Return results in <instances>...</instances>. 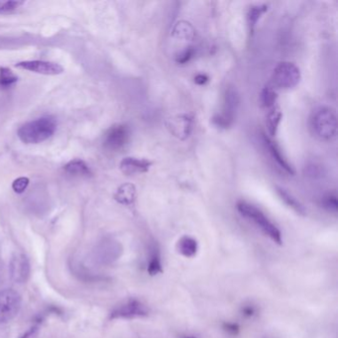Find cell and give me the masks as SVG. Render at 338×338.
<instances>
[{
	"mask_svg": "<svg viewBox=\"0 0 338 338\" xmlns=\"http://www.w3.org/2000/svg\"><path fill=\"white\" fill-rule=\"evenodd\" d=\"M237 210L243 217L252 221L258 228H260L265 235L268 236L273 242L278 245L283 244L281 230L268 218L261 209L246 202H239L237 204Z\"/></svg>",
	"mask_w": 338,
	"mask_h": 338,
	"instance_id": "obj_2",
	"label": "cell"
},
{
	"mask_svg": "<svg viewBox=\"0 0 338 338\" xmlns=\"http://www.w3.org/2000/svg\"><path fill=\"white\" fill-rule=\"evenodd\" d=\"M149 315V309L145 304L136 299H130L118 306L110 313L111 320H133Z\"/></svg>",
	"mask_w": 338,
	"mask_h": 338,
	"instance_id": "obj_7",
	"label": "cell"
},
{
	"mask_svg": "<svg viewBox=\"0 0 338 338\" xmlns=\"http://www.w3.org/2000/svg\"><path fill=\"white\" fill-rule=\"evenodd\" d=\"M257 313V309L255 306L253 305H244L242 308H241V314L246 317V319H252L253 316H255Z\"/></svg>",
	"mask_w": 338,
	"mask_h": 338,
	"instance_id": "obj_25",
	"label": "cell"
},
{
	"mask_svg": "<svg viewBox=\"0 0 338 338\" xmlns=\"http://www.w3.org/2000/svg\"><path fill=\"white\" fill-rule=\"evenodd\" d=\"M313 133L324 140H331L337 132V119L334 110L322 106L316 108L310 117Z\"/></svg>",
	"mask_w": 338,
	"mask_h": 338,
	"instance_id": "obj_3",
	"label": "cell"
},
{
	"mask_svg": "<svg viewBox=\"0 0 338 338\" xmlns=\"http://www.w3.org/2000/svg\"><path fill=\"white\" fill-rule=\"evenodd\" d=\"M9 273L15 283H25L30 276L29 259L24 253H16L10 260Z\"/></svg>",
	"mask_w": 338,
	"mask_h": 338,
	"instance_id": "obj_10",
	"label": "cell"
},
{
	"mask_svg": "<svg viewBox=\"0 0 338 338\" xmlns=\"http://www.w3.org/2000/svg\"><path fill=\"white\" fill-rule=\"evenodd\" d=\"M147 271L150 276H156L163 272L162 260L159 249L153 247L148 261Z\"/></svg>",
	"mask_w": 338,
	"mask_h": 338,
	"instance_id": "obj_17",
	"label": "cell"
},
{
	"mask_svg": "<svg viewBox=\"0 0 338 338\" xmlns=\"http://www.w3.org/2000/svg\"><path fill=\"white\" fill-rule=\"evenodd\" d=\"M277 101V93L270 87H266L261 93V103L265 107H272Z\"/></svg>",
	"mask_w": 338,
	"mask_h": 338,
	"instance_id": "obj_22",
	"label": "cell"
},
{
	"mask_svg": "<svg viewBox=\"0 0 338 338\" xmlns=\"http://www.w3.org/2000/svg\"><path fill=\"white\" fill-rule=\"evenodd\" d=\"M281 119H282V112L280 111L279 108L275 107L269 112V114L267 116V120H266V125H267L269 134L271 136L276 135Z\"/></svg>",
	"mask_w": 338,
	"mask_h": 338,
	"instance_id": "obj_18",
	"label": "cell"
},
{
	"mask_svg": "<svg viewBox=\"0 0 338 338\" xmlns=\"http://www.w3.org/2000/svg\"><path fill=\"white\" fill-rule=\"evenodd\" d=\"M239 95L233 88H228L224 94V105L221 113L215 114L212 117L213 124L218 127L226 129L230 127L234 121L236 110L239 106Z\"/></svg>",
	"mask_w": 338,
	"mask_h": 338,
	"instance_id": "obj_4",
	"label": "cell"
},
{
	"mask_svg": "<svg viewBox=\"0 0 338 338\" xmlns=\"http://www.w3.org/2000/svg\"><path fill=\"white\" fill-rule=\"evenodd\" d=\"M276 191H277L280 198L290 208H292L294 211H295L300 215H306V213H307L306 208L300 202H297L293 195H291L286 190L279 188V187L276 188Z\"/></svg>",
	"mask_w": 338,
	"mask_h": 338,
	"instance_id": "obj_16",
	"label": "cell"
},
{
	"mask_svg": "<svg viewBox=\"0 0 338 338\" xmlns=\"http://www.w3.org/2000/svg\"><path fill=\"white\" fill-rule=\"evenodd\" d=\"M57 129L55 119L51 117L37 118L23 124L17 135L25 144H39L49 139Z\"/></svg>",
	"mask_w": 338,
	"mask_h": 338,
	"instance_id": "obj_1",
	"label": "cell"
},
{
	"mask_svg": "<svg viewBox=\"0 0 338 338\" xmlns=\"http://www.w3.org/2000/svg\"><path fill=\"white\" fill-rule=\"evenodd\" d=\"M23 5V1H0V14H13L18 12Z\"/></svg>",
	"mask_w": 338,
	"mask_h": 338,
	"instance_id": "obj_20",
	"label": "cell"
},
{
	"mask_svg": "<svg viewBox=\"0 0 338 338\" xmlns=\"http://www.w3.org/2000/svg\"><path fill=\"white\" fill-rule=\"evenodd\" d=\"M208 82V76L206 74H197L195 77H194V83L198 86H203V85H206V83Z\"/></svg>",
	"mask_w": 338,
	"mask_h": 338,
	"instance_id": "obj_28",
	"label": "cell"
},
{
	"mask_svg": "<svg viewBox=\"0 0 338 338\" xmlns=\"http://www.w3.org/2000/svg\"><path fill=\"white\" fill-rule=\"evenodd\" d=\"M29 183L30 181L28 177H25V176L18 177L13 182L12 189L17 193H22L23 191L27 189V187L29 186Z\"/></svg>",
	"mask_w": 338,
	"mask_h": 338,
	"instance_id": "obj_24",
	"label": "cell"
},
{
	"mask_svg": "<svg viewBox=\"0 0 338 338\" xmlns=\"http://www.w3.org/2000/svg\"><path fill=\"white\" fill-rule=\"evenodd\" d=\"M15 67L36 74H46V75H57L64 72V68L57 63L38 61V59L20 62L17 63Z\"/></svg>",
	"mask_w": 338,
	"mask_h": 338,
	"instance_id": "obj_9",
	"label": "cell"
},
{
	"mask_svg": "<svg viewBox=\"0 0 338 338\" xmlns=\"http://www.w3.org/2000/svg\"><path fill=\"white\" fill-rule=\"evenodd\" d=\"M37 331H38V326H33V327H31L30 328L29 330H27L22 336L20 338H32L34 337L35 336V334L37 333Z\"/></svg>",
	"mask_w": 338,
	"mask_h": 338,
	"instance_id": "obj_29",
	"label": "cell"
},
{
	"mask_svg": "<svg viewBox=\"0 0 338 338\" xmlns=\"http://www.w3.org/2000/svg\"><path fill=\"white\" fill-rule=\"evenodd\" d=\"M177 250L181 255L186 258H192L197 254L198 244L197 241L191 236H183L177 241Z\"/></svg>",
	"mask_w": 338,
	"mask_h": 338,
	"instance_id": "obj_13",
	"label": "cell"
},
{
	"mask_svg": "<svg viewBox=\"0 0 338 338\" xmlns=\"http://www.w3.org/2000/svg\"><path fill=\"white\" fill-rule=\"evenodd\" d=\"M223 329L230 335H237L240 331L239 325L234 324V323H224L223 324Z\"/></svg>",
	"mask_w": 338,
	"mask_h": 338,
	"instance_id": "obj_27",
	"label": "cell"
},
{
	"mask_svg": "<svg viewBox=\"0 0 338 338\" xmlns=\"http://www.w3.org/2000/svg\"><path fill=\"white\" fill-rule=\"evenodd\" d=\"M115 200L119 204L125 206H131L135 197H136V190L135 187L131 184H124L118 189L115 195Z\"/></svg>",
	"mask_w": 338,
	"mask_h": 338,
	"instance_id": "obj_15",
	"label": "cell"
},
{
	"mask_svg": "<svg viewBox=\"0 0 338 338\" xmlns=\"http://www.w3.org/2000/svg\"><path fill=\"white\" fill-rule=\"evenodd\" d=\"M130 130L127 125L116 124L111 126L104 135L103 146L109 151H119L128 143Z\"/></svg>",
	"mask_w": 338,
	"mask_h": 338,
	"instance_id": "obj_8",
	"label": "cell"
},
{
	"mask_svg": "<svg viewBox=\"0 0 338 338\" xmlns=\"http://www.w3.org/2000/svg\"><path fill=\"white\" fill-rule=\"evenodd\" d=\"M322 204L324 208L327 209L328 211H332V212L337 211V197L335 194H328V195L324 196Z\"/></svg>",
	"mask_w": 338,
	"mask_h": 338,
	"instance_id": "obj_23",
	"label": "cell"
},
{
	"mask_svg": "<svg viewBox=\"0 0 338 338\" xmlns=\"http://www.w3.org/2000/svg\"><path fill=\"white\" fill-rule=\"evenodd\" d=\"M18 81L17 75L8 68H0V86L7 88Z\"/></svg>",
	"mask_w": 338,
	"mask_h": 338,
	"instance_id": "obj_21",
	"label": "cell"
},
{
	"mask_svg": "<svg viewBox=\"0 0 338 338\" xmlns=\"http://www.w3.org/2000/svg\"><path fill=\"white\" fill-rule=\"evenodd\" d=\"M268 6L267 5H253L251 6L248 14H247V20H248V27L251 33L254 31V28L260 19V17L264 14L267 11Z\"/></svg>",
	"mask_w": 338,
	"mask_h": 338,
	"instance_id": "obj_19",
	"label": "cell"
},
{
	"mask_svg": "<svg viewBox=\"0 0 338 338\" xmlns=\"http://www.w3.org/2000/svg\"><path fill=\"white\" fill-rule=\"evenodd\" d=\"M152 163L146 159H138L127 157L120 163V169L126 176H132L136 174H142L149 171Z\"/></svg>",
	"mask_w": 338,
	"mask_h": 338,
	"instance_id": "obj_11",
	"label": "cell"
},
{
	"mask_svg": "<svg viewBox=\"0 0 338 338\" xmlns=\"http://www.w3.org/2000/svg\"><path fill=\"white\" fill-rule=\"evenodd\" d=\"M193 54H194L193 49H192V48H189V49H187L186 51H184V52L177 57L176 62L180 63V64H186V63H188V62L192 58Z\"/></svg>",
	"mask_w": 338,
	"mask_h": 338,
	"instance_id": "obj_26",
	"label": "cell"
},
{
	"mask_svg": "<svg viewBox=\"0 0 338 338\" xmlns=\"http://www.w3.org/2000/svg\"><path fill=\"white\" fill-rule=\"evenodd\" d=\"M180 338H197L195 337V336H193V335H183V336H181Z\"/></svg>",
	"mask_w": 338,
	"mask_h": 338,
	"instance_id": "obj_30",
	"label": "cell"
},
{
	"mask_svg": "<svg viewBox=\"0 0 338 338\" xmlns=\"http://www.w3.org/2000/svg\"><path fill=\"white\" fill-rule=\"evenodd\" d=\"M64 170L68 175L73 176L88 177L92 175L89 167L86 164V162H84L83 160H79V159H75V160L68 163L65 166Z\"/></svg>",
	"mask_w": 338,
	"mask_h": 338,
	"instance_id": "obj_14",
	"label": "cell"
},
{
	"mask_svg": "<svg viewBox=\"0 0 338 338\" xmlns=\"http://www.w3.org/2000/svg\"><path fill=\"white\" fill-rule=\"evenodd\" d=\"M22 299L20 294L13 289L0 291V324L12 321L20 311Z\"/></svg>",
	"mask_w": 338,
	"mask_h": 338,
	"instance_id": "obj_5",
	"label": "cell"
},
{
	"mask_svg": "<svg viewBox=\"0 0 338 338\" xmlns=\"http://www.w3.org/2000/svg\"><path fill=\"white\" fill-rule=\"evenodd\" d=\"M301 73L299 68L289 62L280 63L274 70L273 83L277 88L283 89L293 88L300 83Z\"/></svg>",
	"mask_w": 338,
	"mask_h": 338,
	"instance_id": "obj_6",
	"label": "cell"
},
{
	"mask_svg": "<svg viewBox=\"0 0 338 338\" xmlns=\"http://www.w3.org/2000/svg\"><path fill=\"white\" fill-rule=\"evenodd\" d=\"M263 141H264L265 146L268 149V151L271 154L272 158L276 161V163L279 165L280 167L286 173L291 174V175H294V171L293 167L286 160V158L284 157V155L281 152V149H280L279 146L273 140H271L267 135H265V134H263Z\"/></svg>",
	"mask_w": 338,
	"mask_h": 338,
	"instance_id": "obj_12",
	"label": "cell"
}]
</instances>
